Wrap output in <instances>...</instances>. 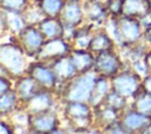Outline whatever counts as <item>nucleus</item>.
Wrapping results in <instances>:
<instances>
[{"label": "nucleus", "mask_w": 151, "mask_h": 134, "mask_svg": "<svg viewBox=\"0 0 151 134\" xmlns=\"http://www.w3.org/2000/svg\"><path fill=\"white\" fill-rule=\"evenodd\" d=\"M97 76L94 70H92L85 74H78L72 79L61 84L57 91L59 102H88Z\"/></svg>", "instance_id": "1"}, {"label": "nucleus", "mask_w": 151, "mask_h": 134, "mask_svg": "<svg viewBox=\"0 0 151 134\" xmlns=\"http://www.w3.org/2000/svg\"><path fill=\"white\" fill-rule=\"evenodd\" d=\"M27 55L15 40L5 42L0 45V70L2 76L15 81L27 72Z\"/></svg>", "instance_id": "2"}, {"label": "nucleus", "mask_w": 151, "mask_h": 134, "mask_svg": "<svg viewBox=\"0 0 151 134\" xmlns=\"http://www.w3.org/2000/svg\"><path fill=\"white\" fill-rule=\"evenodd\" d=\"M111 90L125 96L129 100H132L142 91L143 77L126 65L120 72L110 78Z\"/></svg>", "instance_id": "3"}, {"label": "nucleus", "mask_w": 151, "mask_h": 134, "mask_svg": "<svg viewBox=\"0 0 151 134\" xmlns=\"http://www.w3.org/2000/svg\"><path fill=\"white\" fill-rule=\"evenodd\" d=\"M126 66L118 47L109 51L100 52L96 55L94 60V72L99 76H104L107 78H112L118 72H120Z\"/></svg>", "instance_id": "4"}, {"label": "nucleus", "mask_w": 151, "mask_h": 134, "mask_svg": "<svg viewBox=\"0 0 151 134\" xmlns=\"http://www.w3.org/2000/svg\"><path fill=\"white\" fill-rule=\"evenodd\" d=\"M114 18L123 43L122 47L136 45L144 42V28L137 18L126 17V15H120Z\"/></svg>", "instance_id": "5"}, {"label": "nucleus", "mask_w": 151, "mask_h": 134, "mask_svg": "<svg viewBox=\"0 0 151 134\" xmlns=\"http://www.w3.org/2000/svg\"><path fill=\"white\" fill-rule=\"evenodd\" d=\"M15 39L28 58H37L46 40L38 25H27L24 31L15 37Z\"/></svg>", "instance_id": "6"}, {"label": "nucleus", "mask_w": 151, "mask_h": 134, "mask_svg": "<svg viewBox=\"0 0 151 134\" xmlns=\"http://www.w3.org/2000/svg\"><path fill=\"white\" fill-rule=\"evenodd\" d=\"M26 74L32 76L39 83L41 89L52 90L57 92L60 87V82L48 63L40 62V60L32 62L28 64Z\"/></svg>", "instance_id": "7"}, {"label": "nucleus", "mask_w": 151, "mask_h": 134, "mask_svg": "<svg viewBox=\"0 0 151 134\" xmlns=\"http://www.w3.org/2000/svg\"><path fill=\"white\" fill-rule=\"evenodd\" d=\"M57 104H59L57 92L52 91V90L41 89L32 98L21 103L20 108L24 109L29 115H33V114H39V113L53 110V109H55Z\"/></svg>", "instance_id": "8"}, {"label": "nucleus", "mask_w": 151, "mask_h": 134, "mask_svg": "<svg viewBox=\"0 0 151 134\" xmlns=\"http://www.w3.org/2000/svg\"><path fill=\"white\" fill-rule=\"evenodd\" d=\"M73 46L71 42H68L64 37L46 39L35 59L40 62H45V63H51L60 57L70 55Z\"/></svg>", "instance_id": "9"}, {"label": "nucleus", "mask_w": 151, "mask_h": 134, "mask_svg": "<svg viewBox=\"0 0 151 134\" xmlns=\"http://www.w3.org/2000/svg\"><path fill=\"white\" fill-rule=\"evenodd\" d=\"M118 123L132 134H139L144 129L151 127V115L143 114L127 107L118 121Z\"/></svg>", "instance_id": "10"}, {"label": "nucleus", "mask_w": 151, "mask_h": 134, "mask_svg": "<svg viewBox=\"0 0 151 134\" xmlns=\"http://www.w3.org/2000/svg\"><path fill=\"white\" fill-rule=\"evenodd\" d=\"M60 126H61L60 116H59L58 111H55V109H53V110H48L45 113L29 115L27 129L47 134L51 130H53Z\"/></svg>", "instance_id": "11"}, {"label": "nucleus", "mask_w": 151, "mask_h": 134, "mask_svg": "<svg viewBox=\"0 0 151 134\" xmlns=\"http://www.w3.org/2000/svg\"><path fill=\"white\" fill-rule=\"evenodd\" d=\"M61 21L65 27L77 28L86 23L83 0H65L64 8L60 13Z\"/></svg>", "instance_id": "12"}, {"label": "nucleus", "mask_w": 151, "mask_h": 134, "mask_svg": "<svg viewBox=\"0 0 151 134\" xmlns=\"http://www.w3.org/2000/svg\"><path fill=\"white\" fill-rule=\"evenodd\" d=\"M1 32L2 34H12L18 36L20 34L24 28L27 26V21L24 17V12L18 11H5L1 9Z\"/></svg>", "instance_id": "13"}, {"label": "nucleus", "mask_w": 151, "mask_h": 134, "mask_svg": "<svg viewBox=\"0 0 151 134\" xmlns=\"http://www.w3.org/2000/svg\"><path fill=\"white\" fill-rule=\"evenodd\" d=\"M83 7L86 23H90L96 27H104L110 18V13L105 4L96 0H83Z\"/></svg>", "instance_id": "14"}, {"label": "nucleus", "mask_w": 151, "mask_h": 134, "mask_svg": "<svg viewBox=\"0 0 151 134\" xmlns=\"http://www.w3.org/2000/svg\"><path fill=\"white\" fill-rule=\"evenodd\" d=\"M13 89L19 96L20 102L24 103L29 98H32L37 92H39L41 90V87L32 76H29L28 74H25L14 81Z\"/></svg>", "instance_id": "15"}, {"label": "nucleus", "mask_w": 151, "mask_h": 134, "mask_svg": "<svg viewBox=\"0 0 151 134\" xmlns=\"http://www.w3.org/2000/svg\"><path fill=\"white\" fill-rule=\"evenodd\" d=\"M48 64L51 65L54 74L57 75V77L60 82V85L66 83L67 81L72 79L73 77H76L78 75L76 65H74L70 55L60 57V58H58V59H55V60H53Z\"/></svg>", "instance_id": "16"}, {"label": "nucleus", "mask_w": 151, "mask_h": 134, "mask_svg": "<svg viewBox=\"0 0 151 134\" xmlns=\"http://www.w3.org/2000/svg\"><path fill=\"white\" fill-rule=\"evenodd\" d=\"M113 49H117V44L114 39L110 36V33L105 30V27H97L92 36L87 50H90L94 55H98L100 52Z\"/></svg>", "instance_id": "17"}, {"label": "nucleus", "mask_w": 151, "mask_h": 134, "mask_svg": "<svg viewBox=\"0 0 151 134\" xmlns=\"http://www.w3.org/2000/svg\"><path fill=\"white\" fill-rule=\"evenodd\" d=\"M122 116V111L111 108L105 104H99L96 108H93V119H94V125L100 127L101 129L112 126L119 121Z\"/></svg>", "instance_id": "18"}, {"label": "nucleus", "mask_w": 151, "mask_h": 134, "mask_svg": "<svg viewBox=\"0 0 151 134\" xmlns=\"http://www.w3.org/2000/svg\"><path fill=\"white\" fill-rule=\"evenodd\" d=\"M78 74H85L92 71L94 68L96 55L87 49H72L70 53Z\"/></svg>", "instance_id": "19"}, {"label": "nucleus", "mask_w": 151, "mask_h": 134, "mask_svg": "<svg viewBox=\"0 0 151 134\" xmlns=\"http://www.w3.org/2000/svg\"><path fill=\"white\" fill-rule=\"evenodd\" d=\"M60 106L64 120L93 116V108L88 102H65Z\"/></svg>", "instance_id": "20"}, {"label": "nucleus", "mask_w": 151, "mask_h": 134, "mask_svg": "<svg viewBox=\"0 0 151 134\" xmlns=\"http://www.w3.org/2000/svg\"><path fill=\"white\" fill-rule=\"evenodd\" d=\"M38 27L46 39L65 38V25L59 17H45L38 24Z\"/></svg>", "instance_id": "21"}, {"label": "nucleus", "mask_w": 151, "mask_h": 134, "mask_svg": "<svg viewBox=\"0 0 151 134\" xmlns=\"http://www.w3.org/2000/svg\"><path fill=\"white\" fill-rule=\"evenodd\" d=\"M96 28L97 27L90 23H85L81 26L77 27L71 39V44L73 49H88L90 42L92 39Z\"/></svg>", "instance_id": "22"}, {"label": "nucleus", "mask_w": 151, "mask_h": 134, "mask_svg": "<svg viewBox=\"0 0 151 134\" xmlns=\"http://www.w3.org/2000/svg\"><path fill=\"white\" fill-rule=\"evenodd\" d=\"M111 91V81L107 77L104 76H97L92 94H91V98L88 101V103L91 104L92 108H96L97 106H99L104 98L106 97V95Z\"/></svg>", "instance_id": "23"}, {"label": "nucleus", "mask_w": 151, "mask_h": 134, "mask_svg": "<svg viewBox=\"0 0 151 134\" xmlns=\"http://www.w3.org/2000/svg\"><path fill=\"white\" fill-rule=\"evenodd\" d=\"M150 9H151L150 0H123L122 15L133 17L138 19Z\"/></svg>", "instance_id": "24"}, {"label": "nucleus", "mask_w": 151, "mask_h": 134, "mask_svg": "<svg viewBox=\"0 0 151 134\" xmlns=\"http://www.w3.org/2000/svg\"><path fill=\"white\" fill-rule=\"evenodd\" d=\"M21 102L15 90L12 89L5 94H0V114L1 117H8L14 111L20 109Z\"/></svg>", "instance_id": "25"}, {"label": "nucleus", "mask_w": 151, "mask_h": 134, "mask_svg": "<svg viewBox=\"0 0 151 134\" xmlns=\"http://www.w3.org/2000/svg\"><path fill=\"white\" fill-rule=\"evenodd\" d=\"M130 108L146 115H151V94L142 89V91L130 101Z\"/></svg>", "instance_id": "26"}, {"label": "nucleus", "mask_w": 151, "mask_h": 134, "mask_svg": "<svg viewBox=\"0 0 151 134\" xmlns=\"http://www.w3.org/2000/svg\"><path fill=\"white\" fill-rule=\"evenodd\" d=\"M45 17H60L65 0H38L35 2Z\"/></svg>", "instance_id": "27"}, {"label": "nucleus", "mask_w": 151, "mask_h": 134, "mask_svg": "<svg viewBox=\"0 0 151 134\" xmlns=\"http://www.w3.org/2000/svg\"><path fill=\"white\" fill-rule=\"evenodd\" d=\"M101 103L105 104V106H109V107H111V108H114V109H117V110H119V111L123 113V111L129 107L130 100L126 98L125 96H123V95H120V94H118V92L111 90V91L106 95V97L104 98V101H103ZM101 103H100V104H101Z\"/></svg>", "instance_id": "28"}, {"label": "nucleus", "mask_w": 151, "mask_h": 134, "mask_svg": "<svg viewBox=\"0 0 151 134\" xmlns=\"http://www.w3.org/2000/svg\"><path fill=\"white\" fill-rule=\"evenodd\" d=\"M24 17L27 21V25H38L45 18V14L35 2H31L24 11Z\"/></svg>", "instance_id": "29"}, {"label": "nucleus", "mask_w": 151, "mask_h": 134, "mask_svg": "<svg viewBox=\"0 0 151 134\" xmlns=\"http://www.w3.org/2000/svg\"><path fill=\"white\" fill-rule=\"evenodd\" d=\"M31 2V0H0V7L5 11L24 12Z\"/></svg>", "instance_id": "30"}, {"label": "nucleus", "mask_w": 151, "mask_h": 134, "mask_svg": "<svg viewBox=\"0 0 151 134\" xmlns=\"http://www.w3.org/2000/svg\"><path fill=\"white\" fill-rule=\"evenodd\" d=\"M110 17H120L123 12V0H110L106 4Z\"/></svg>", "instance_id": "31"}, {"label": "nucleus", "mask_w": 151, "mask_h": 134, "mask_svg": "<svg viewBox=\"0 0 151 134\" xmlns=\"http://www.w3.org/2000/svg\"><path fill=\"white\" fill-rule=\"evenodd\" d=\"M14 87V81L7 76H0V94H5L12 90Z\"/></svg>", "instance_id": "32"}, {"label": "nucleus", "mask_w": 151, "mask_h": 134, "mask_svg": "<svg viewBox=\"0 0 151 134\" xmlns=\"http://www.w3.org/2000/svg\"><path fill=\"white\" fill-rule=\"evenodd\" d=\"M103 134H132V133H130L129 130L124 129V128L117 122V123H114V125H112V126H109V127L104 128V129H103Z\"/></svg>", "instance_id": "33"}, {"label": "nucleus", "mask_w": 151, "mask_h": 134, "mask_svg": "<svg viewBox=\"0 0 151 134\" xmlns=\"http://www.w3.org/2000/svg\"><path fill=\"white\" fill-rule=\"evenodd\" d=\"M0 130L1 134H15L17 133V127L8 120H5L2 117L1 122H0Z\"/></svg>", "instance_id": "34"}, {"label": "nucleus", "mask_w": 151, "mask_h": 134, "mask_svg": "<svg viewBox=\"0 0 151 134\" xmlns=\"http://www.w3.org/2000/svg\"><path fill=\"white\" fill-rule=\"evenodd\" d=\"M138 20H139L140 25L143 26L144 31H145L146 28L151 27V9H150L149 12H146L144 15H142L140 18H138Z\"/></svg>", "instance_id": "35"}, {"label": "nucleus", "mask_w": 151, "mask_h": 134, "mask_svg": "<svg viewBox=\"0 0 151 134\" xmlns=\"http://www.w3.org/2000/svg\"><path fill=\"white\" fill-rule=\"evenodd\" d=\"M73 134H103V129L100 127H98L97 125H92L91 127H87L80 132L73 133Z\"/></svg>", "instance_id": "36"}, {"label": "nucleus", "mask_w": 151, "mask_h": 134, "mask_svg": "<svg viewBox=\"0 0 151 134\" xmlns=\"http://www.w3.org/2000/svg\"><path fill=\"white\" fill-rule=\"evenodd\" d=\"M142 89H143L144 91L151 94V74H149V75H146L145 77H143Z\"/></svg>", "instance_id": "37"}, {"label": "nucleus", "mask_w": 151, "mask_h": 134, "mask_svg": "<svg viewBox=\"0 0 151 134\" xmlns=\"http://www.w3.org/2000/svg\"><path fill=\"white\" fill-rule=\"evenodd\" d=\"M47 134H72L71 133V130L66 127V128H64V127H57L55 129H53V130H51L50 133H47Z\"/></svg>", "instance_id": "38"}, {"label": "nucleus", "mask_w": 151, "mask_h": 134, "mask_svg": "<svg viewBox=\"0 0 151 134\" xmlns=\"http://www.w3.org/2000/svg\"><path fill=\"white\" fill-rule=\"evenodd\" d=\"M144 60H145V65L147 68L149 74H151V49H149V51L146 52V55L144 57Z\"/></svg>", "instance_id": "39"}, {"label": "nucleus", "mask_w": 151, "mask_h": 134, "mask_svg": "<svg viewBox=\"0 0 151 134\" xmlns=\"http://www.w3.org/2000/svg\"><path fill=\"white\" fill-rule=\"evenodd\" d=\"M144 40L151 47V27H149L144 31Z\"/></svg>", "instance_id": "40"}, {"label": "nucleus", "mask_w": 151, "mask_h": 134, "mask_svg": "<svg viewBox=\"0 0 151 134\" xmlns=\"http://www.w3.org/2000/svg\"><path fill=\"white\" fill-rule=\"evenodd\" d=\"M15 134H26V128L17 127V133H15Z\"/></svg>", "instance_id": "41"}, {"label": "nucleus", "mask_w": 151, "mask_h": 134, "mask_svg": "<svg viewBox=\"0 0 151 134\" xmlns=\"http://www.w3.org/2000/svg\"><path fill=\"white\" fill-rule=\"evenodd\" d=\"M26 134H45V133H40V132H35V130H31L26 128Z\"/></svg>", "instance_id": "42"}, {"label": "nucleus", "mask_w": 151, "mask_h": 134, "mask_svg": "<svg viewBox=\"0 0 151 134\" xmlns=\"http://www.w3.org/2000/svg\"><path fill=\"white\" fill-rule=\"evenodd\" d=\"M96 1H99V2H101V4H105V5H106L110 0H96Z\"/></svg>", "instance_id": "43"}, {"label": "nucleus", "mask_w": 151, "mask_h": 134, "mask_svg": "<svg viewBox=\"0 0 151 134\" xmlns=\"http://www.w3.org/2000/svg\"><path fill=\"white\" fill-rule=\"evenodd\" d=\"M31 1H32V2H37L38 0H31Z\"/></svg>", "instance_id": "44"}, {"label": "nucleus", "mask_w": 151, "mask_h": 134, "mask_svg": "<svg viewBox=\"0 0 151 134\" xmlns=\"http://www.w3.org/2000/svg\"><path fill=\"white\" fill-rule=\"evenodd\" d=\"M150 49H151V47H150Z\"/></svg>", "instance_id": "45"}, {"label": "nucleus", "mask_w": 151, "mask_h": 134, "mask_svg": "<svg viewBox=\"0 0 151 134\" xmlns=\"http://www.w3.org/2000/svg\"><path fill=\"white\" fill-rule=\"evenodd\" d=\"M150 1H151V0H150Z\"/></svg>", "instance_id": "46"}]
</instances>
